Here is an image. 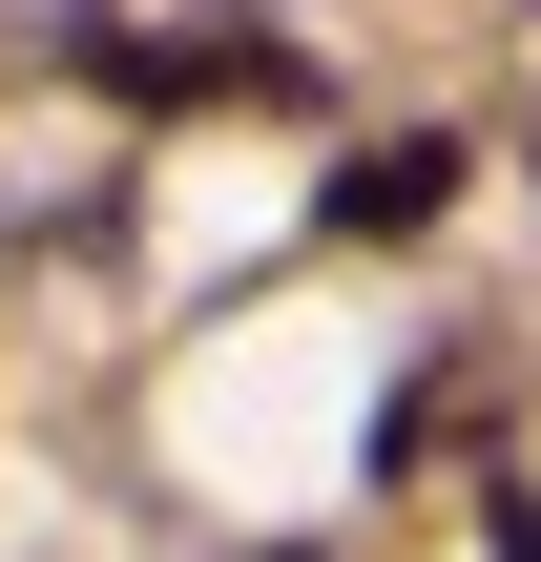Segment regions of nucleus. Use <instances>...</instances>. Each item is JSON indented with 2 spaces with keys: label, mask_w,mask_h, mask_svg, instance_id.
I'll use <instances>...</instances> for the list:
<instances>
[{
  "label": "nucleus",
  "mask_w": 541,
  "mask_h": 562,
  "mask_svg": "<svg viewBox=\"0 0 541 562\" xmlns=\"http://www.w3.org/2000/svg\"><path fill=\"white\" fill-rule=\"evenodd\" d=\"M83 83H125V104H313V63H292L271 21H188V42L83 21Z\"/></svg>",
  "instance_id": "nucleus-1"
},
{
  "label": "nucleus",
  "mask_w": 541,
  "mask_h": 562,
  "mask_svg": "<svg viewBox=\"0 0 541 562\" xmlns=\"http://www.w3.org/2000/svg\"><path fill=\"white\" fill-rule=\"evenodd\" d=\"M500 562H541V501H500Z\"/></svg>",
  "instance_id": "nucleus-3"
},
{
  "label": "nucleus",
  "mask_w": 541,
  "mask_h": 562,
  "mask_svg": "<svg viewBox=\"0 0 541 562\" xmlns=\"http://www.w3.org/2000/svg\"><path fill=\"white\" fill-rule=\"evenodd\" d=\"M271 562H313V542H271Z\"/></svg>",
  "instance_id": "nucleus-4"
},
{
  "label": "nucleus",
  "mask_w": 541,
  "mask_h": 562,
  "mask_svg": "<svg viewBox=\"0 0 541 562\" xmlns=\"http://www.w3.org/2000/svg\"><path fill=\"white\" fill-rule=\"evenodd\" d=\"M438 209H459V125H375V146L313 188V229H334V250H417Z\"/></svg>",
  "instance_id": "nucleus-2"
}]
</instances>
